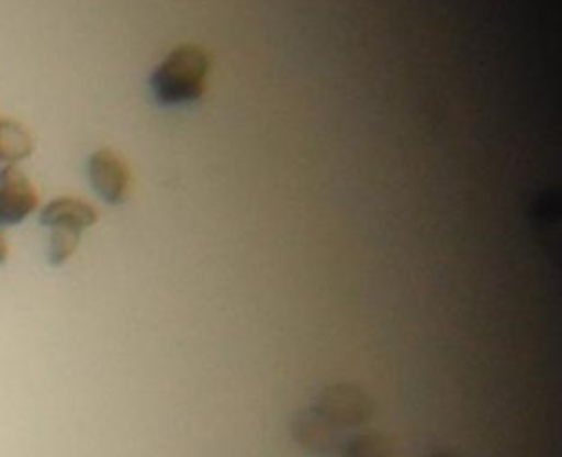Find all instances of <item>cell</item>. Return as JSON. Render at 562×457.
Masks as SVG:
<instances>
[{
  "label": "cell",
  "instance_id": "1",
  "mask_svg": "<svg viewBox=\"0 0 562 457\" xmlns=\"http://www.w3.org/2000/svg\"><path fill=\"white\" fill-rule=\"evenodd\" d=\"M211 70L209 53L198 44H180L165 55L149 77L151 92L162 105H184L202 99Z\"/></svg>",
  "mask_w": 562,
  "mask_h": 457
},
{
  "label": "cell",
  "instance_id": "2",
  "mask_svg": "<svg viewBox=\"0 0 562 457\" xmlns=\"http://www.w3.org/2000/svg\"><path fill=\"white\" fill-rule=\"evenodd\" d=\"M314 409L338 431L353 428L371 420L373 402L356 384H331L321 391Z\"/></svg>",
  "mask_w": 562,
  "mask_h": 457
},
{
  "label": "cell",
  "instance_id": "3",
  "mask_svg": "<svg viewBox=\"0 0 562 457\" xmlns=\"http://www.w3.org/2000/svg\"><path fill=\"white\" fill-rule=\"evenodd\" d=\"M88 178H90L92 189L108 204L125 202L134 187V178H132V169H130L127 160L110 147H101L90 154Z\"/></svg>",
  "mask_w": 562,
  "mask_h": 457
},
{
  "label": "cell",
  "instance_id": "4",
  "mask_svg": "<svg viewBox=\"0 0 562 457\" xmlns=\"http://www.w3.org/2000/svg\"><path fill=\"white\" fill-rule=\"evenodd\" d=\"M40 209V193L20 165L0 169V226H18Z\"/></svg>",
  "mask_w": 562,
  "mask_h": 457
},
{
  "label": "cell",
  "instance_id": "5",
  "mask_svg": "<svg viewBox=\"0 0 562 457\" xmlns=\"http://www.w3.org/2000/svg\"><path fill=\"white\" fill-rule=\"evenodd\" d=\"M290 428H292V437L314 455L327 457L340 450L342 439L338 435V428L331 426L314 406L296 413Z\"/></svg>",
  "mask_w": 562,
  "mask_h": 457
},
{
  "label": "cell",
  "instance_id": "6",
  "mask_svg": "<svg viewBox=\"0 0 562 457\" xmlns=\"http://www.w3.org/2000/svg\"><path fill=\"white\" fill-rule=\"evenodd\" d=\"M99 220V211L83 198L77 196H57L40 207L37 222L46 228L68 226L77 231H86L94 226Z\"/></svg>",
  "mask_w": 562,
  "mask_h": 457
},
{
  "label": "cell",
  "instance_id": "7",
  "mask_svg": "<svg viewBox=\"0 0 562 457\" xmlns=\"http://www.w3.org/2000/svg\"><path fill=\"white\" fill-rule=\"evenodd\" d=\"M35 149L31 130L15 119H0V163L20 165Z\"/></svg>",
  "mask_w": 562,
  "mask_h": 457
},
{
  "label": "cell",
  "instance_id": "8",
  "mask_svg": "<svg viewBox=\"0 0 562 457\" xmlns=\"http://www.w3.org/2000/svg\"><path fill=\"white\" fill-rule=\"evenodd\" d=\"M342 457H393L391 442L378 431H362L340 442Z\"/></svg>",
  "mask_w": 562,
  "mask_h": 457
},
{
  "label": "cell",
  "instance_id": "9",
  "mask_svg": "<svg viewBox=\"0 0 562 457\" xmlns=\"http://www.w3.org/2000/svg\"><path fill=\"white\" fill-rule=\"evenodd\" d=\"M79 242H81V231H77V228H68V226L48 228V242H46L48 264L64 266L79 248Z\"/></svg>",
  "mask_w": 562,
  "mask_h": 457
},
{
  "label": "cell",
  "instance_id": "10",
  "mask_svg": "<svg viewBox=\"0 0 562 457\" xmlns=\"http://www.w3.org/2000/svg\"><path fill=\"white\" fill-rule=\"evenodd\" d=\"M9 259V244H7V235L4 228L0 226V266Z\"/></svg>",
  "mask_w": 562,
  "mask_h": 457
},
{
  "label": "cell",
  "instance_id": "11",
  "mask_svg": "<svg viewBox=\"0 0 562 457\" xmlns=\"http://www.w3.org/2000/svg\"><path fill=\"white\" fill-rule=\"evenodd\" d=\"M428 457H459L454 453H448V450H437V453H430Z\"/></svg>",
  "mask_w": 562,
  "mask_h": 457
}]
</instances>
